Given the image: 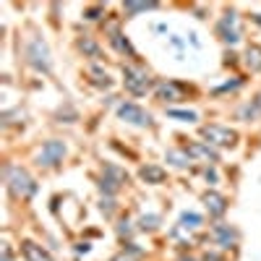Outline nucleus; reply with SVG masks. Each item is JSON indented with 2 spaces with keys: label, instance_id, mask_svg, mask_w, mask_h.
Instances as JSON below:
<instances>
[{
  "label": "nucleus",
  "instance_id": "nucleus-12",
  "mask_svg": "<svg viewBox=\"0 0 261 261\" xmlns=\"http://www.w3.org/2000/svg\"><path fill=\"white\" fill-rule=\"evenodd\" d=\"M188 154L191 157H201V160H209V162H217V160H220V154H217V151L209 146V144H191L188 146Z\"/></svg>",
  "mask_w": 261,
  "mask_h": 261
},
{
  "label": "nucleus",
  "instance_id": "nucleus-18",
  "mask_svg": "<svg viewBox=\"0 0 261 261\" xmlns=\"http://www.w3.org/2000/svg\"><path fill=\"white\" fill-rule=\"evenodd\" d=\"M246 65L251 71H258L261 68V47H248V53H246Z\"/></svg>",
  "mask_w": 261,
  "mask_h": 261
},
{
  "label": "nucleus",
  "instance_id": "nucleus-3",
  "mask_svg": "<svg viewBox=\"0 0 261 261\" xmlns=\"http://www.w3.org/2000/svg\"><path fill=\"white\" fill-rule=\"evenodd\" d=\"M123 84H125V89L130 94L141 97V94H146L151 79L144 68H139V65H123Z\"/></svg>",
  "mask_w": 261,
  "mask_h": 261
},
{
  "label": "nucleus",
  "instance_id": "nucleus-17",
  "mask_svg": "<svg viewBox=\"0 0 261 261\" xmlns=\"http://www.w3.org/2000/svg\"><path fill=\"white\" fill-rule=\"evenodd\" d=\"M89 76H92V84L102 86V89H110V86H113V79L107 76V71H99V68H89Z\"/></svg>",
  "mask_w": 261,
  "mask_h": 261
},
{
  "label": "nucleus",
  "instance_id": "nucleus-9",
  "mask_svg": "<svg viewBox=\"0 0 261 261\" xmlns=\"http://www.w3.org/2000/svg\"><path fill=\"white\" fill-rule=\"evenodd\" d=\"M21 253H24L27 261H53V256H50L45 248L37 246V243H32V241H24V243H21Z\"/></svg>",
  "mask_w": 261,
  "mask_h": 261
},
{
  "label": "nucleus",
  "instance_id": "nucleus-2",
  "mask_svg": "<svg viewBox=\"0 0 261 261\" xmlns=\"http://www.w3.org/2000/svg\"><path fill=\"white\" fill-rule=\"evenodd\" d=\"M24 53H27V63L32 65V68L50 73V50H47V45H45V39H42V37L32 34V37L27 39Z\"/></svg>",
  "mask_w": 261,
  "mask_h": 261
},
{
  "label": "nucleus",
  "instance_id": "nucleus-5",
  "mask_svg": "<svg viewBox=\"0 0 261 261\" xmlns=\"http://www.w3.org/2000/svg\"><path fill=\"white\" fill-rule=\"evenodd\" d=\"M65 157V144L58 141V139H50L42 144V151L37 154V162L39 165H45V167H55L58 162H63Z\"/></svg>",
  "mask_w": 261,
  "mask_h": 261
},
{
  "label": "nucleus",
  "instance_id": "nucleus-22",
  "mask_svg": "<svg viewBox=\"0 0 261 261\" xmlns=\"http://www.w3.org/2000/svg\"><path fill=\"white\" fill-rule=\"evenodd\" d=\"M167 115H170V118H180V120H186V123H193L196 118H199L196 113H188V110H167Z\"/></svg>",
  "mask_w": 261,
  "mask_h": 261
},
{
  "label": "nucleus",
  "instance_id": "nucleus-20",
  "mask_svg": "<svg viewBox=\"0 0 261 261\" xmlns=\"http://www.w3.org/2000/svg\"><path fill=\"white\" fill-rule=\"evenodd\" d=\"M180 222H183V227H199V225H201V217L193 214V212H186V214L180 217Z\"/></svg>",
  "mask_w": 261,
  "mask_h": 261
},
{
  "label": "nucleus",
  "instance_id": "nucleus-10",
  "mask_svg": "<svg viewBox=\"0 0 261 261\" xmlns=\"http://www.w3.org/2000/svg\"><path fill=\"white\" fill-rule=\"evenodd\" d=\"M232 24H235V16H232V13H227V16L220 21V27H217V32H220V34H222V39H225V42H230V45H235V42L241 39V37H238V32L232 29Z\"/></svg>",
  "mask_w": 261,
  "mask_h": 261
},
{
  "label": "nucleus",
  "instance_id": "nucleus-1",
  "mask_svg": "<svg viewBox=\"0 0 261 261\" xmlns=\"http://www.w3.org/2000/svg\"><path fill=\"white\" fill-rule=\"evenodd\" d=\"M6 180H8L11 193L18 196V199H32V196L37 193V183H34V178L29 175L27 170H21V167H8Z\"/></svg>",
  "mask_w": 261,
  "mask_h": 261
},
{
  "label": "nucleus",
  "instance_id": "nucleus-24",
  "mask_svg": "<svg viewBox=\"0 0 261 261\" xmlns=\"http://www.w3.org/2000/svg\"><path fill=\"white\" fill-rule=\"evenodd\" d=\"M113 261H128V258H123V256H118V258H113Z\"/></svg>",
  "mask_w": 261,
  "mask_h": 261
},
{
  "label": "nucleus",
  "instance_id": "nucleus-11",
  "mask_svg": "<svg viewBox=\"0 0 261 261\" xmlns=\"http://www.w3.org/2000/svg\"><path fill=\"white\" fill-rule=\"evenodd\" d=\"M139 175H141L146 183L157 186V183H162V180H165V175H167V172H165L160 165H146V167H141V170H139Z\"/></svg>",
  "mask_w": 261,
  "mask_h": 261
},
{
  "label": "nucleus",
  "instance_id": "nucleus-14",
  "mask_svg": "<svg viewBox=\"0 0 261 261\" xmlns=\"http://www.w3.org/2000/svg\"><path fill=\"white\" fill-rule=\"evenodd\" d=\"M157 97L162 102H172V99H180V86L178 84H172V81H165L157 86Z\"/></svg>",
  "mask_w": 261,
  "mask_h": 261
},
{
  "label": "nucleus",
  "instance_id": "nucleus-7",
  "mask_svg": "<svg viewBox=\"0 0 261 261\" xmlns=\"http://www.w3.org/2000/svg\"><path fill=\"white\" fill-rule=\"evenodd\" d=\"M212 238H214V243H217V246H222V248H230V246L238 243V232H235L230 225H214Z\"/></svg>",
  "mask_w": 261,
  "mask_h": 261
},
{
  "label": "nucleus",
  "instance_id": "nucleus-16",
  "mask_svg": "<svg viewBox=\"0 0 261 261\" xmlns=\"http://www.w3.org/2000/svg\"><path fill=\"white\" fill-rule=\"evenodd\" d=\"M110 34H113V37H110V42H113V45H115V50H118V53H125V55H134V47L128 45V39H123V34H120L118 29H113Z\"/></svg>",
  "mask_w": 261,
  "mask_h": 261
},
{
  "label": "nucleus",
  "instance_id": "nucleus-23",
  "mask_svg": "<svg viewBox=\"0 0 261 261\" xmlns=\"http://www.w3.org/2000/svg\"><path fill=\"white\" fill-rule=\"evenodd\" d=\"M102 11H105V8H89V11H86V18H99Z\"/></svg>",
  "mask_w": 261,
  "mask_h": 261
},
{
  "label": "nucleus",
  "instance_id": "nucleus-25",
  "mask_svg": "<svg viewBox=\"0 0 261 261\" xmlns=\"http://www.w3.org/2000/svg\"><path fill=\"white\" fill-rule=\"evenodd\" d=\"M183 261H186V258H183ZM188 261H193V258H188Z\"/></svg>",
  "mask_w": 261,
  "mask_h": 261
},
{
  "label": "nucleus",
  "instance_id": "nucleus-15",
  "mask_svg": "<svg viewBox=\"0 0 261 261\" xmlns=\"http://www.w3.org/2000/svg\"><path fill=\"white\" fill-rule=\"evenodd\" d=\"M167 162H172L175 167H188V165H191L188 149H170V151H167Z\"/></svg>",
  "mask_w": 261,
  "mask_h": 261
},
{
  "label": "nucleus",
  "instance_id": "nucleus-4",
  "mask_svg": "<svg viewBox=\"0 0 261 261\" xmlns=\"http://www.w3.org/2000/svg\"><path fill=\"white\" fill-rule=\"evenodd\" d=\"M201 136L206 139V144H214V146H235L238 144V134H235V130L225 128V125H217V123L204 125Z\"/></svg>",
  "mask_w": 261,
  "mask_h": 261
},
{
  "label": "nucleus",
  "instance_id": "nucleus-13",
  "mask_svg": "<svg viewBox=\"0 0 261 261\" xmlns=\"http://www.w3.org/2000/svg\"><path fill=\"white\" fill-rule=\"evenodd\" d=\"M261 115V92L246 105V107H241V113H238V118L241 120H256Z\"/></svg>",
  "mask_w": 261,
  "mask_h": 261
},
{
  "label": "nucleus",
  "instance_id": "nucleus-21",
  "mask_svg": "<svg viewBox=\"0 0 261 261\" xmlns=\"http://www.w3.org/2000/svg\"><path fill=\"white\" fill-rule=\"evenodd\" d=\"M149 8H157V3H125V13H141Z\"/></svg>",
  "mask_w": 261,
  "mask_h": 261
},
{
  "label": "nucleus",
  "instance_id": "nucleus-19",
  "mask_svg": "<svg viewBox=\"0 0 261 261\" xmlns=\"http://www.w3.org/2000/svg\"><path fill=\"white\" fill-rule=\"evenodd\" d=\"M79 47L86 53V55H92V58H99V47L94 45V42L89 39V37H84V39H79Z\"/></svg>",
  "mask_w": 261,
  "mask_h": 261
},
{
  "label": "nucleus",
  "instance_id": "nucleus-6",
  "mask_svg": "<svg viewBox=\"0 0 261 261\" xmlns=\"http://www.w3.org/2000/svg\"><path fill=\"white\" fill-rule=\"evenodd\" d=\"M118 115L125 120V123H130V125H151V115L144 110V107H139V105H134V102H125V105H120L118 107Z\"/></svg>",
  "mask_w": 261,
  "mask_h": 261
},
{
  "label": "nucleus",
  "instance_id": "nucleus-8",
  "mask_svg": "<svg viewBox=\"0 0 261 261\" xmlns=\"http://www.w3.org/2000/svg\"><path fill=\"white\" fill-rule=\"evenodd\" d=\"M204 204H206V209H209L212 217H222L227 212V199H225V196H220V193H214V191H206L204 193Z\"/></svg>",
  "mask_w": 261,
  "mask_h": 261
}]
</instances>
